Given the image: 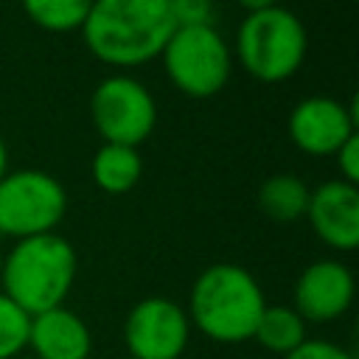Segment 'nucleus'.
Returning <instances> with one entry per match:
<instances>
[{"label":"nucleus","instance_id":"obj_12","mask_svg":"<svg viewBox=\"0 0 359 359\" xmlns=\"http://www.w3.org/2000/svg\"><path fill=\"white\" fill-rule=\"evenodd\" d=\"M28 348L34 351V359H87L93 337L76 311L56 306L31 317Z\"/></svg>","mask_w":359,"mask_h":359},{"label":"nucleus","instance_id":"obj_5","mask_svg":"<svg viewBox=\"0 0 359 359\" xmlns=\"http://www.w3.org/2000/svg\"><path fill=\"white\" fill-rule=\"evenodd\" d=\"M165 76L188 98H210L224 90L233 56L224 36L208 25H177L160 50Z\"/></svg>","mask_w":359,"mask_h":359},{"label":"nucleus","instance_id":"obj_10","mask_svg":"<svg viewBox=\"0 0 359 359\" xmlns=\"http://www.w3.org/2000/svg\"><path fill=\"white\" fill-rule=\"evenodd\" d=\"M353 294H356L353 272L337 258H323L309 264L297 275L292 309L306 323H331L351 309Z\"/></svg>","mask_w":359,"mask_h":359},{"label":"nucleus","instance_id":"obj_2","mask_svg":"<svg viewBox=\"0 0 359 359\" xmlns=\"http://www.w3.org/2000/svg\"><path fill=\"white\" fill-rule=\"evenodd\" d=\"M266 297L252 272L238 264H210L202 269L188 294L191 328H199L208 339L236 345L252 339Z\"/></svg>","mask_w":359,"mask_h":359},{"label":"nucleus","instance_id":"obj_7","mask_svg":"<svg viewBox=\"0 0 359 359\" xmlns=\"http://www.w3.org/2000/svg\"><path fill=\"white\" fill-rule=\"evenodd\" d=\"M90 118L104 143L140 146L157 123L154 95L143 81L126 73L101 79L90 95Z\"/></svg>","mask_w":359,"mask_h":359},{"label":"nucleus","instance_id":"obj_9","mask_svg":"<svg viewBox=\"0 0 359 359\" xmlns=\"http://www.w3.org/2000/svg\"><path fill=\"white\" fill-rule=\"evenodd\" d=\"M351 135H356V104H342L328 95H309L289 112V137L292 143L311 154H334Z\"/></svg>","mask_w":359,"mask_h":359},{"label":"nucleus","instance_id":"obj_3","mask_svg":"<svg viewBox=\"0 0 359 359\" xmlns=\"http://www.w3.org/2000/svg\"><path fill=\"white\" fill-rule=\"evenodd\" d=\"M76 280V250L59 233H42L14 241L3 255L0 283L25 314H42L65 306Z\"/></svg>","mask_w":359,"mask_h":359},{"label":"nucleus","instance_id":"obj_1","mask_svg":"<svg viewBox=\"0 0 359 359\" xmlns=\"http://www.w3.org/2000/svg\"><path fill=\"white\" fill-rule=\"evenodd\" d=\"M174 28L168 0H93L79 31L98 62L137 67L160 56Z\"/></svg>","mask_w":359,"mask_h":359},{"label":"nucleus","instance_id":"obj_16","mask_svg":"<svg viewBox=\"0 0 359 359\" xmlns=\"http://www.w3.org/2000/svg\"><path fill=\"white\" fill-rule=\"evenodd\" d=\"M20 3L22 11L31 17V22H36L50 34L79 31L93 6V0H20Z\"/></svg>","mask_w":359,"mask_h":359},{"label":"nucleus","instance_id":"obj_24","mask_svg":"<svg viewBox=\"0 0 359 359\" xmlns=\"http://www.w3.org/2000/svg\"><path fill=\"white\" fill-rule=\"evenodd\" d=\"M0 269H3V255H0Z\"/></svg>","mask_w":359,"mask_h":359},{"label":"nucleus","instance_id":"obj_6","mask_svg":"<svg viewBox=\"0 0 359 359\" xmlns=\"http://www.w3.org/2000/svg\"><path fill=\"white\" fill-rule=\"evenodd\" d=\"M67 213V194L56 177L39 168L8 171L0 180V233L31 238L56 233Z\"/></svg>","mask_w":359,"mask_h":359},{"label":"nucleus","instance_id":"obj_8","mask_svg":"<svg viewBox=\"0 0 359 359\" xmlns=\"http://www.w3.org/2000/svg\"><path fill=\"white\" fill-rule=\"evenodd\" d=\"M188 339V311L171 297H143L126 314L123 345L132 359H180Z\"/></svg>","mask_w":359,"mask_h":359},{"label":"nucleus","instance_id":"obj_4","mask_svg":"<svg viewBox=\"0 0 359 359\" xmlns=\"http://www.w3.org/2000/svg\"><path fill=\"white\" fill-rule=\"evenodd\" d=\"M306 28L283 6L250 11L236 31V56L241 67L266 84L292 79L306 59Z\"/></svg>","mask_w":359,"mask_h":359},{"label":"nucleus","instance_id":"obj_21","mask_svg":"<svg viewBox=\"0 0 359 359\" xmlns=\"http://www.w3.org/2000/svg\"><path fill=\"white\" fill-rule=\"evenodd\" d=\"M247 14L250 11H261V8H269V6H278V0H236Z\"/></svg>","mask_w":359,"mask_h":359},{"label":"nucleus","instance_id":"obj_19","mask_svg":"<svg viewBox=\"0 0 359 359\" xmlns=\"http://www.w3.org/2000/svg\"><path fill=\"white\" fill-rule=\"evenodd\" d=\"M283 359H353V353L328 339H306Z\"/></svg>","mask_w":359,"mask_h":359},{"label":"nucleus","instance_id":"obj_23","mask_svg":"<svg viewBox=\"0 0 359 359\" xmlns=\"http://www.w3.org/2000/svg\"><path fill=\"white\" fill-rule=\"evenodd\" d=\"M17 359H34V356H17Z\"/></svg>","mask_w":359,"mask_h":359},{"label":"nucleus","instance_id":"obj_22","mask_svg":"<svg viewBox=\"0 0 359 359\" xmlns=\"http://www.w3.org/2000/svg\"><path fill=\"white\" fill-rule=\"evenodd\" d=\"M8 174V149H6V143H3V137H0V180Z\"/></svg>","mask_w":359,"mask_h":359},{"label":"nucleus","instance_id":"obj_14","mask_svg":"<svg viewBox=\"0 0 359 359\" xmlns=\"http://www.w3.org/2000/svg\"><path fill=\"white\" fill-rule=\"evenodd\" d=\"M252 339L266 348L269 353L286 356L292 353L300 342H306V320L292 309V306H269L261 311L258 325L252 331Z\"/></svg>","mask_w":359,"mask_h":359},{"label":"nucleus","instance_id":"obj_11","mask_svg":"<svg viewBox=\"0 0 359 359\" xmlns=\"http://www.w3.org/2000/svg\"><path fill=\"white\" fill-rule=\"evenodd\" d=\"M306 219L317 238L331 250L351 252L359 247V191L342 180H328L309 191Z\"/></svg>","mask_w":359,"mask_h":359},{"label":"nucleus","instance_id":"obj_17","mask_svg":"<svg viewBox=\"0 0 359 359\" xmlns=\"http://www.w3.org/2000/svg\"><path fill=\"white\" fill-rule=\"evenodd\" d=\"M28 328L31 314L0 292V359H17L28 348Z\"/></svg>","mask_w":359,"mask_h":359},{"label":"nucleus","instance_id":"obj_13","mask_svg":"<svg viewBox=\"0 0 359 359\" xmlns=\"http://www.w3.org/2000/svg\"><path fill=\"white\" fill-rule=\"evenodd\" d=\"M90 174H93V182L104 194H112V196L126 194L137 185V180L143 174L140 151L135 146L104 143L90 163Z\"/></svg>","mask_w":359,"mask_h":359},{"label":"nucleus","instance_id":"obj_18","mask_svg":"<svg viewBox=\"0 0 359 359\" xmlns=\"http://www.w3.org/2000/svg\"><path fill=\"white\" fill-rule=\"evenodd\" d=\"M177 25H208L213 17V0H168Z\"/></svg>","mask_w":359,"mask_h":359},{"label":"nucleus","instance_id":"obj_15","mask_svg":"<svg viewBox=\"0 0 359 359\" xmlns=\"http://www.w3.org/2000/svg\"><path fill=\"white\" fill-rule=\"evenodd\" d=\"M309 185L297 174H272L258 188V208L275 222H294L306 216Z\"/></svg>","mask_w":359,"mask_h":359},{"label":"nucleus","instance_id":"obj_20","mask_svg":"<svg viewBox=\"0 0 359 359\" xmlns=\"http://www.w3.org/2000/svg\"><path fill=\"white\" fill-rule=\"evenodd\" d=\"M337 165H339V180L348 182V185H356L359 182V137L351 135L337 151Z\"/></svg>","mask_w":359,"mask_h":359}]
</instances>
